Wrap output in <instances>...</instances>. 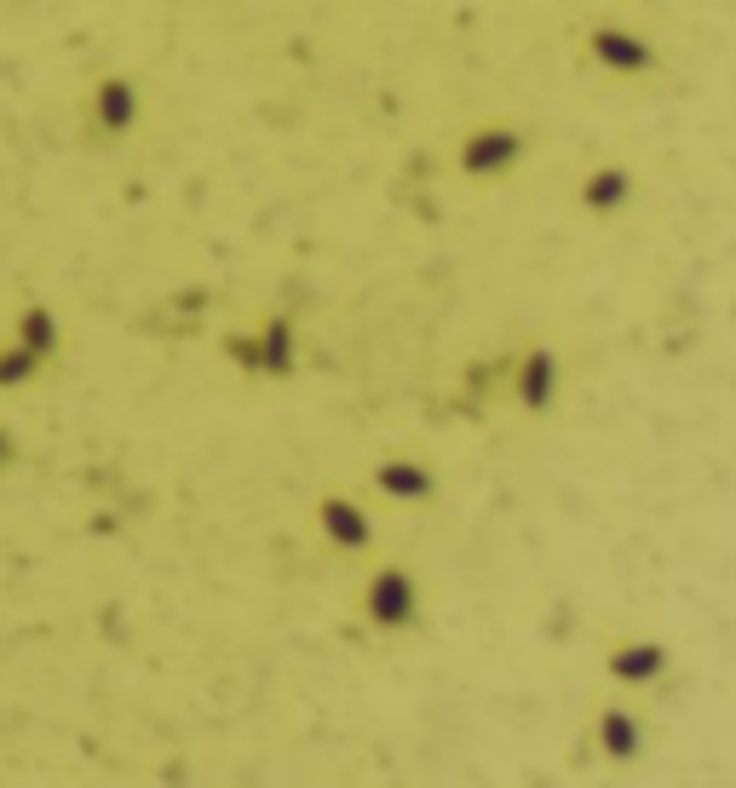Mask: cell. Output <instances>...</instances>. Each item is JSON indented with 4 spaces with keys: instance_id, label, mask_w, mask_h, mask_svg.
Listing matches in <instances>:
<instances>
[{
    "instance_id": "cell-7",
    "label": "cell",
    "mask_w": 736,
    "mask_h": 788,
    "mask_svg": "<svg viewBox=\"0 0 736 788\" xmlns=\"http://www.w3.org/2000/svg\"><path fill=\"white\" fill-rule=\"evenodd\" d=\"M12 461V438H6V432H0V466Z\"/></svg>"
},
{
    "instance_id": "cell-2",
    "label": "cell",
    "mask_w": 736,
    "mask_h": 788,
    "mask_svg": "<svg viewBox=\"0 0 736 788\" xmlns=\"http://www.w3.org/2000/svg\"><path fill=\"white\" fill-rule=\"evenodd\" d=\"M317 524H322V535H328L334 547H345V553H363L368 541H374V524H368L363 507H357V501H345V495H322Z\"/></svg>"
},
{
    "instance_id": "cell-3",
    "label": "cell",
    "mask_w": 736,
    "mask_h": 788,
    "mask_svg": "<svg viewBox=\"0 0 736 788\" xmlns=\"http://www.w3.org/2000/svg\"><path fill=\"white\" fill-rule=\"evenodd\" d=\"M374 484H380V495L414 501V495H426V489H432V478H426L420 466H409V461H380V466H374Z\"/></svg>"
},
{
    "instance_id": "cell-5",
    "label": "cell",
    "mask_w": 736,
    "mask_h": 788,
    "mask_svg": "<svg viewBox=\"0 0 736 788\" xmlns=\"http://www.w3.org/2000/svg\"><path fill=\"white\" fill-rule=\"evenodd\" d=\"M259 369H271V374H288V369H294V334H288V323H271V328H265Z\"/></svg>"
},
{
    "instance_id": "cell-1",
    "label": "cell",
    "mask_w": 736,
    "mask_h": 788,
    "mask_svg": "<svg viewBox=\"0 0 736 788\" xmlns=\"http://www.w3.org/2000/svg\"><path fill=\"white\" fill-rule=\"evenodd\" d=\"M363 616L374 627H409L414 622V581L403 576V570H374V576H368V587H363Z\"/></svg>"
},
{
    "instance_id": "cell-4",
    "label": "cell",
    "mask_w": 736,
    "mask_h": 788,
    "mask_svg": "<svg viewBox=\"0 0 736 788\" xmlns=\"http://www.w3.org/2000/svg\"><path fill=\"white\" fill-rule=\"evenodd\" d=\"M18 346H23V351H35V357H46V351L58 346V323L46 317L41 305H29V311L18 317Z\"/></svg>"
},
{
    "instance_id": "cell-6",
    "label": "cell",
    "mask_w": 736,
    "mask_h": 788,
    "mask_svg": "<svg viewBox=\"0 0 736 788\" xmlns=\"http://www.w3.org/2000/svg\"><path fill=\"white\" fill-rule=\"evenodd\" d=\"M35 369H41V357H35V351H23V346L0 351V386H23Z\"/></svg>"
}]
</instances>
